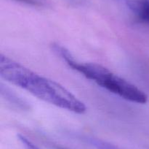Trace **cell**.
Segmentation results:
<instances>
[{
	"label": "cell",
	"mask_w": 149,
	"mask_h": 149,
	"mask_svg": "<svg viewBox=\"0 0 149 149\" xmlns=\"http://www.w3.org/2000/svg\"><path fill=\"white\" fill-rule=\"evenodd\" d=\"M85 139L87 143H90L95 149H119L114 145L100 139L93 137H87Z\"/></svg>",
	"instance_id": "5"
},
{
	"label": "cell",
	"mask_w": 149,
	"mask_h": 149,
	"mask_svg": "<svg viewBox=\"0 0 149 149\" xmlns=\"http://www.w3.org/2000/svg\"><path fill=\"white\" fill-rule=\"evenodd\" d=\"M51 48L72 70L111 93L133 103L143 105L148 102V96L143 91L106 67L95 63L77 61L66 48L58 43H52Z\"/></svg>",
	"instance_id": "2"
},
{
	"label": "cell",
	"mask_w": 149,
	"mask_h": 149,
	"mask_svg": "<svg viewBox=\"0 0 149 149\" xmlns=\"http://www.w3.org/2000/svg\"><path fill=\"white\" fill-rule=\"evenodd\" d=\"M66 1L74 4H81L84 3V0H66Z\"/></svg>",
	"instance_id": "8"
},
{
	"label": "cell",
	"mask_w": 149,
	"mask_h": 149,
	"mask_svg": "<svg viewBox=\"0 0 149 149\" xmlns=\"http://www.w3.org/2000/svg\"><path fill=\"white\" fill-rule=\"evenodd\" d=\"M120 1H121V0H120Z\"/></svg>",
	"instance_id": "9"
},
{
	"label": "cell",
	"mask_w": 149,
	"mask_h": 149,
	"mask_svg": "<svg viewBox=\"0 0 149 149\" xmlns=\"http://www.w3.org/2000/svg\"><path fill=\"white\" fill-rule=\"evenodd\" d=\"M17 137H18V140H20L21 144L24 146L26 149H40L38 146H36L34 143H32L30 140H29L27 137H25L23 134H18Z\"/></svg>",
	"instance_id": "6"
},
{
	"label": "cell",
	"mask_w": 149,
	"mask_h": 149,
	"mask_svg": "<svg viewBox=\"0 0 149 149\" xmlns=\"http://www.w3.org/2000/svg\"><path fill=\"white\" fill-rule=\"evenodd\" d=\"M16 1H21L23 3L30 4V5L39 6V7L45 6L47 4L46 0H16Z\"/></svg>",
	"instance_id": "7"
},
{
	"label": "cell",
	"mask_w": 149,
	"mask_h": 149,
	"mask_svg": "<svg viewBox=\"0 0 149 149\" xmlns=\"http://www.w3.org/2000/svg\"><path fill=\"white\" fill-rule=\"evenodd\" d=\"M1 96L7 102H8L11 105H13L19 109L28 110L29 108V105L24 99L18 96V95L14 93L7 86H4L3 83L1 84Z\"/></svg>",
	"instance_id": "4"
},
{
	"label": "cell",
	"mask_w": 149,
	"mask_h": 149,
	"mask_svg": "<svg viewBox=\"0 0 149 149\" xmlns=\"http://www.w3.org/2000/svg\"><path fill=\"white\" fill-rule=\"evenodd\" d=\"M126 2L139 21L149 25V0H127Z\"/></svg>",
	"instance_id": "3"
},
{
	"label": "cell",
	"mask_w": 149,
	"mask_h": 149,
	"mask_svg": "<svg viewBox=\"0 0 149 149\" xmlns=\"http://www.w3.org/2000/svg\"><path fill=\"white\" fill-rule=\"evenodd\" d=\"M0 74L6 81L50 105L77 114H83L87 110L84 102L62 85L3 54L0 55Z\"/></svg>",
	"instance_id": "1"
}]
</instances>
